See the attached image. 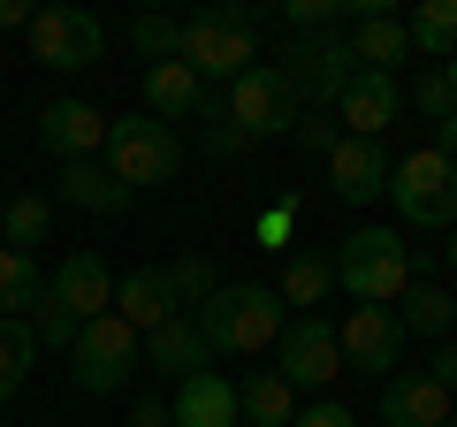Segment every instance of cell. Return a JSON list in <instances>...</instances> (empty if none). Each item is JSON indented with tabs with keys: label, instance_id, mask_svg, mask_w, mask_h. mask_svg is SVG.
Masks as SVG:
<instances>
[{
	"label": "cell",
	"instance_id": "cell-45",
	"mask_svg": "<svg viewBox=\"0 0 457 427\" xmlns=\"http://www.w3.org/2000/svg\"><path fill=\"white\" fill-rule=\"evenodd\" d=\"M0 222H8V206H0Z\"/></svg>",
	"mask_w": 457,
	"mask_h": 427
},
{
	"label": "cell",
	"instance_id": "cell-19",
	"mask_svg": "<svg viewBox=\"0 0 457 427\" xmlns=\"http://www.w3.org/2000/svg\"><path fill=\"white\" fill-rule=\"evenodd\" d=\"M176 427H245V412H237V381L228 374H191V381H176Z\"/></svg>",
	"mask_w": 457,
	"mask_h": 427
},
{
	"label": "cell",
	"instance_id": "cell-10",
	"mask_svg": "<svg viewBox=\"0 0 457 427\" xmlns=\"http://www.w3.org/2000/svg\"><path fill=\"white\" fill-rule=\"evenodd\" d=\"M23 38H31V62L46 69H92L107 54V23L92 8H38V23Z\"/></svg>",
	"mask_w": 457,
	"mask_h": 427
},
{
	"label": "cell",
	"instance_id": "cell-1",
	"mask_svg": "<svg viewBox=\"0 0 457 427\" xmlns=\"http://www.w3.org/2000/svg\"><path fill=\"white\" fill-rule=\"evenodd\" d=\"M191 321H198V336H206L213 359H252V351H275L282 344L290 306L275 297V282H221Z\"/></svg>",
	"mask_w": 457,
	"mask_h": 427
},
{
	"label": "cell",
	"instance_id": "cell-42",
	"mask_svg": "<svg viewBox=\"0 0 457 427\" xmlns=\"http://www.w3.org/2000/svg\"><path fill=\"white\" fill-rule=\"evenodd\" d=\"M435 153H442V161H457V115L435 122Z\"/></svg>",
	"mask_w": 457,
	"mask_h": 427
},
{
	"label": "cell",
	"instance_id": "cell-16",
	"mask_svg": "<svg viewBox=\"0 0 457 427\" xmlns=\"http://www.w3.org/2000/svg\"><path fill=\"white\" fill-rule=\"evenodd\" d=\"M381 427H450V389L427 374H389L381 381Z\"/></svg>",
	"mask_w": 457,
	"mask_h": 427
},
{
	"label": "cell",
	"instance_id": "cell-23",
	"mask_svg": "<svg viewBox=\"0 0 457 427\" xmlns=\"http://www.w3.org/2000/svg\"><path fill=\"white\" fill-rule=\"evenodd\" d=\"M328 290H336V260H328V252H290L282 275H275V297L297 306V313H320Z\"/></svg>",
	"mask_w": 457,
	"mask_h": 427
},
{
	"label": "cell",
	"instance_id": "cell-8",
	"mask_svg": "<svg viewBox=\"0 0 457 427\" xmlns=\"http://www.w3.org/2000/svg\"><path fill=\"white\" fill-rule=\"evenodd\" d=\"M282 77H290V92L305 99V115H336L343 84L359 77V62H351V38L343 31H320V38H290V54H282Z\"/></svg>",
	"mask_w": 457,
	"mask_h": 427
},
{
	"label": "cell",
	"instance_id": "cell-41",
	"mask_svg": "<svg viewBox=\"0 0 457 427\" xmlns=\"http://www.w3.org/2000/svg\"><path fill=\"white\" fill-rule=\"evenodd\" d=\"M31 23H38L31 0H0V31H31Z\"/></svg>",
	"mask_w": 457,
	"mask_h": 427
},
{
	"label": "cell",
	"instance_id": "cell-25",
	"mask_svg": "<svg viewBox=\"0 0 457 427\" xmlns=\"http://www.w3.org/2000/svg\"><path fill=\"white\" fill-rule=\"evenodd\" d=\"M46 297V275H38L31 252L0 245V321H31V306Z\"/></svg>",
	"mask_w": 457,
	"mask_h": 427
},
{
	"label": "cell",
	"instance_id": "cell-39",
	"mask_svg": "<svg viewBox=\"0 0 457 427\" xmlns=\"http://www.w3.org/2000/svg\"><path fill=\"white\" fill-rule=\"evenodd\" d=\"M130 427H176V405H168V397H137V405H130Z\"/></svg>",
	"mask_w": 457,
	"mask_h": 427
},
{
	"label": "cell",
	"instance_id": "cell-33",
	"mask_svg": "<svg viewBox=\"0 0 457 427\" xmlns=\"http://www.w3.org/2000/svg\"><path fill=\"white\" fill-rule=\"evenodd\" d=\"M130 46L145 54V69L153 62H176V54H183V23L176 16H137L130 23Z\"/></svg>",
	"mask_w": 457,
	"mask_h": 427
},
{
	"label": "cell",
	"instance_id": "cell-34",
	"mask_svg": "<svg viewBox=\"0 0 457 427\" xmlns=\"http://www.w3.org/2000/svg\"><path fill=\"white\" fill-rule=\"evenodd\" d=\"M77 329H84V321H77V313H69L62 306V297H38V306H31V336H38V344H46V351H69V344H77Z\"/></svg>",
	"mask_w": 457,
	"mask_h": 427
},
{
	"label": "cell",
	"instance_id": "cell-5",
	"mask_svg": "<svg viewBox=\"0 0 457 427\" xmlns=\"http://www.w3.org/2000/svg\"><path fill=\"white\" fill-rule=\"evenodd\" d=\"M137 366H145V336H137L122 313H99V321H84L77 344H69V381H77L84 397H114V389H130Z\"/></svg>",
	"mask_w": 457,
	"mask_h": 427
},
{
	"label": "cell",
	"instance_id": "cell-40",
	"mask_svg": "<svg viewBox=\"0 0 457 427\" xmlns=\"http://www.w3.org/2000/svg\"><path fill=\"white\" fill-rule=\"evenodd\" d=\"M427 381H442V389L457 397V344H442L435 359H427Z\"/></svg>",
	"mask_w": 457,
	"mask_h": 427
},
{
	"label": "cell",
	"instance_id": "cell-9",
	"mask_svg": "<svg viewBox=\"0 0 457 427\" xmlns=\"http://www.w3.org/2000/svg\"><path fill=\"white\" fill-rule=\"evenodd\" d=\"M275 374L290 381V389H328V381L343 374V344H336V321L328 313H290V329H282L275 344Z\"/></svg>",
	"mask_w": 457,
	"mask_h": 427
},
{
	"label": "cell",
	"instance_id": "cell-29",
	"mask_svg": "<svg viewBox=\"0 0 457 427\" xmlns=\"http://www.w3.org/2000/svg\"><path fill=\"white\" fill-rule=\"evenodd\" d=\"M31 359H38V336L31 321H0V405L31 381Z\"/></svg>",
	"mask_w": 457,
	"mask_h": 427
},
{
	"label": "cell",
	"instance_id": "cell-3",
	"mask_svg": "<svg viewBox=\"0 0 457 427\" xmlns=\"http://www.w3.org/2000/svg\"><path fill=\"white\" fill-rule=\"evenodd\" d=\"M336 282L359 297V306H396V297L420 282V252L396 230H351L336 245Z\"/></svg>",
	"mask_w": 457,
	"mask_h": 427
},
{
	"label": "cell",
	"instance_id": "cell-20",
	"mask_svg": "<svg viewBox=\"0 0 457 427\" xmlns=\"http://www.w3.org/2000/svg\"><path fill=\"white\" fill-rule=\"evenodd\" d=\"M114 313H122L137 336H153L161 321H176L183 306H176V290H168V267H130V275L114 282Z\"/></svg>",
	"mask_w": 457,
	"mask_h": 427
},
{
	"label": "cell",
	"instance_id": "cell-7",
	"mask_svg": "<svg viewBox=\"0 0 457 427\" xmlns=\"http://www.w3.org/2000/svg\"><path fill=\"white\" fill-rule=\"evenodd\" d=\"M228 122L260 146V138H297V122H305V99L290 92V77H282L275 62H260V69H245V77L228 84Z\"/></svg>",
	"mask_w": 457,
	"mask_h": 427
},
{
	"label": "cell",
	"instance_id": "cell-37",
	"mask_svg": "<svg viewBox=\"0 0 457 427\" xmlns=\"http://www.w3.org/2000/svg\"><path fill=\"white\" fill-rule=\"evenodd\" d=\"M290 427H359V420H351V405H336V397H312V405H297Z\"/></svg>",
	"mask_w": 457,
	"mask_h": 427
},
{
	"label": "cell",
	"instance_id": "cell-17",
	"mask_svg": "<svg viewBox=\"0 0 457 427\" xmlns=\"http://www.w3.org/2000/svg\"><path fill=\"white\" fill-rule=\"evenodd\" d=\"M145 366H153V374H168V381H191V374H206V366H213V351H206V336H198L191 313H176V321H161V329L145 336Z\"/></svg>",
	"mask_w": 457,
	"mask_h": 427
},
{
	"label": "cell",
	"instance_id": "cell-35",
	"mask_svg": "<svg viewBox=\"0 0 457 427\" xmlns=\"http://www.w3.org/2000/svg\"><path fill=\"white\" fill-rule=\"evenodd\" d=\"M411 107H420L427 122H450V115H457V92H450V77H442V69H420V77H411Z\"/></svg>",
	"mask_w": 457,
	"mask_h": 427
},
{
	"label": "cell",
	"instance_id": "cell-36",
	"mask_svg": "<svg viewBox=\"0 0 457 427\" xmlns=\"http://www.w3.org/2000/svg\"><path fill=\"white\" fill-rule=\"evenodd\" d=\"M290 222H297V198H282V206H267L260 222H252V237H260L267 252H290Z\"/></svg>",
	"mask_w": 457,
	"mask_h": 427
},
{
	"label": "cell",
	"instance_id": "cell-2",
	"mask_svg": "<svg viewBox=\"0 0 457 427\" xmlns=\"http://www.w3.org/2000/svg\"><path fill=\"white\" fill-rule=\"evenodd\" d=\"M183 69H191L198 84H237L245 69H260V8H245V0H213V8H198L191 23H183Z\"/></svg>",
	"mask_w": 457,
	"mask_h": 427
},
{
	"label": "cell",
	"instance_id": "cell-15",
	"mask_svg": "<svg viewBox=\"0 0 457 427\" xmlns=\"http://www.w3.org/2000/svg\"><path fill=\"white\" fill-rule=\"evenodd\" d=\"M114 282H122V275H107V260H99V252H69V260L54 267L46 290L62 297L77 321H99V313H114Z\"/></svg>",
	"mask_w": 457,
	"mask_h": 427
},
{
	"label": "cell",
	"instance_id": "cell-11",
	"mask_svg": "<svg viewBox=\"0 0 457 427\" xmlns=\"http://www.w3.org/2000/svg\"><path fill=\"white\" fill-rule=\"evenodd\" d=\"M336 344H343V366H351V374H396L404 351H411V336H404V321H396V306H351V321L336 329Z\"/></svg>",
	"mask_w": 457,
	"mask_h": 427
},
{
	"label": "cell",
	"instance_id": "cell-43",
	"mask_svg": "<svg viewBox=\"0 0 457 427\" xmlns=\"http://www.w3.org/2000/svg\"><path fill=\"white\" fill-rule=\"evenodd\" d=\"M442 77H450V92H457V54H450V62H442Z\"/></svg>",
	"mask_w": 457,
	"mask_h": 427
},
{
	"label": "cell",
	"instance_id": "cell-12",
	"mask_svg": "<svg viewBox=\"0 0 457 427\" xmlns=\"http://www.w3.org/2000/svg\"><path fill=\"white\" fill-rule=\"evenodd\" d=\"M107 107H92V99H46L38 107V146L54 153V161H99L107 153Z\"/></svg>",
	"mask_w": 457,
	"mask_h": 427
},
{
	"label": "cell",
	"instance_id": "cell-4",
	"mask_svg": "<svg viewBox=\"0 0 457 427\" xmlns=\"http://www.w3.org/2000/svg\"><path fill=\"white\" fill-rule=\"evenodd\" d=\"M107 176L122 191H153V183H176L183 176V138L168 122H153L145 107L137 115H114L107 122Z\"/></svg>",
	"mask_w": 457,
	"mask_h": 427
},
{
	"label": "cell",
	"instance_id": "cell-28",
	"mask_svg": "<svg viewBox=\"0 0 457 427\" xmlns=\"http://www.w3.org/2000/svg\"><path fill=\"white\" fill-rule=\"evenodd\" d=\"M411 306L396 313V321H404V336H450L457 329V297L450 290H435V282H411Z\"/></svg>",
	"mask_w": 457,
	"mask_h": 427
},
{
	"label": "cell",
	"instance_id": "cell-18",
	"mask_svg": "<svg viewBox=\"0 0 457 427\" xmlns=\"http://www.w3.org/2000/svg\"><path fill=\"white\" fill-rule=\"evenodd\" d=\"M54 206H77V214H130L137 191H122V183L107 176V161H69L62 176H54Z\"/></svg>",
	"mask_w": 457,
	"mask_h": 427
},
{
	"label": "cell",
	"instance_id": "cell-27",
	"mask_svg": "<svg viewBox=\"0 0 457 427\" xmlns=\"http://www.w3.org/2000/svg\"><path fill=\"white\" fill-rule=\"evenodd\" d=\"M46 230H54V198H46V191H16V198H8V222H0V245L31 252V245H46Z\"/></svg>",
	"mask_w": 457,
	"mask_h": 427
},
{
	"label": "cell",
	"instance_id": "cell-32",
	"mask_svg": "<svg viewBox=\"0 0 457 427\" xmlns=\"http://www.w3.org/2000/svg\"><path fill=\"white\" fill-rule=\"evenodd\" d=\"M275 23L290 38H320V31H343V0H282Z\"/></svg>",
	"mask_w": 457,
	"mask_h": 427
},
{
	"label": "cell",
	"instance_id": "cell-46",
	"mask_svg": "<svg viewBox=\"0 0 457 427\" xmlns=\"http://www.w3.org/2000/svg\"><path fill=\"white\" fill-rule=\"evenodd\" d=\"M0 153H8V138H0Z\"/></svg>",
	"mask_w": 457,
	"mask_h": 427
},
{
	"label": "cell",
	"instance_id": "cell-31",
	"mask_svg": "<svg viewBox=\"0 0 457 427\" xmlns=\"http://www.w3.org/2000/svg\"><path fill=\"white\" fill-rule=\"evenodd\" d=\"M198 122H206V161H245V153H252V138L228 122V99H221V92H206Z\"/></svg>",
	"mask_w": 457,
	"mask_h": 427
},
{
	"label": "cell",
	"instance_id": "cell-14",
	"mask_svg": "<svg viewBox=\"0 0 457 427\" xmlns=\"http://www.w3.org/2000/svg\"><path fill=\"white\" fill-rule=\"evenodd\" d=\"M396 115H404V84H396V77H374V69H359V77L343 84V99H336L343 138H381Z\"/></svg>",
	"mask_w": 457,
	"mask_h": 427
},
{
	"label": "cell",
	"instance_id": "cell-22",
	"mask_svg": "<svg viewBox=\"0 0 457 427\" xmlns=\"http://www.w3.org/2000/svg\"><path fill=\"white\" fill-rule=\"evenodd\" d=\"M198 107H206V84H198L183 62H153V69H145V115H153V122L176 130V122L198 115Z\"/></svg>",
	"mask_w": 457,
	"mask_h": 427
},
{
	"label": "cell",
	"instance_id": "cell-24",
	"mask_svg": "<svg viewBox=\"0 0 457 427\" xmlns=\"http://www.w3.org/2000/svg\"><path fill=\"white\" fill-rule=\"evenodd\" d=\"M237 412H245V427H290L297 420V389L267 366V374H245L237 381Z\"/></svg>",
	"mask_w": 457,
	"mask_h": 427
},
{
	"label": "cell",
	"instance_id": "cell-30",
	"mask_svg": "<svg viewBox=\"0 0 457 427\" xmlns=\"http://www.w3.org/2000/svg\"><path fill=\"white\" fill-rule=\"evenodd\" d=\"M168 290H176V306H183V313H198L213 290H221V275H213L206 252H183V260H168Z\"/></svg>",
	"mask_w": 457,
	"mask_h": 427
},
{
	"label": "cell",
	"instance_id": "cell-44",
	"mask_svg": "<svg viewBox=\"0 0 457 427\" xmlns=\"http://www.w3.org/2000/svg\"><path fill=\"white\" fill-rule=\"evenodd\" d=\"M450 267H457V230H450Z\"/></svg>",
	"mask_w": 457,
	"mask_h": 427
},
{
	"label": "cell",
	"instance_id": "cell-6",
	"mask_svg": "<svg viewBox=\"0 0 457 427\" xmlns=\"http://www.w3.org/2000/svg\"><path fill=\"white\" fill-rule=\"evenodd\" d=\"M389 198L411 230H457V161H442L435 146H411L389 168Z\"/></svg>",
	"mask_w": 457,
	"mask_h": 427
},
{
	"label": "cell",
	"instance_id": "cell-13",
	"mask_svg": "<svg viewBox=\"0 0 457 427\" xmlns=\"http://www.w3.org/2000/svg\"><path fill=\"white\" fill-rule=\"evenodd\" d=\"M389 153H381V138H336V153H328V191L343 198V206H366V198L389 191Z\"/></svg>",
	"mask_w": 457,
	"mask_h": 427
},
{
	"label": "cell",
	"instance_id": "cell-38",
	"mask_svg": "<svg viewBox=\"0 0 457 427\" xmlns=\"http://www.w3.org/2000/svg\"><path fill=\"white\" fill-rule=\"evenodd\" d=\"M336 115H305V122H297V146H305V153H320V161H328V153H336Z\"/></svg>",
	"mask_w": 457,
	"mask_h": 427
},
{
	"label": "cell",
	"instance_id": "cell-26",
	"mask_svg": "<svg viewBox=\"0 0 457 427\" xmlns=\"http://www.w3.org/2000/svg\"><path fill=\"white\" fill-rule=\"evenodd\" d=\"M404 31H411V54H427V62H450L457 54V0H420L404 16Z\"/></svg>",
	"mask_w": 457,
	"mask_h": 427
},
{
	"label": "cell",
	"instance_id": "cell-21",
	"mask_svg": "<svg viewBox=\"0 0 457 427\" xmlns=\"http://www.w3.org/2000/svg\"><path fill=\"white\" fill-rule=\"evenodd\" d=\"M351 62L359 69H374V77H396V69L411 62V31H404V16H366V23H351Z\"/></svg>",
	"mask_w": 457,
	"mask_h": 427
}]
</instances>
